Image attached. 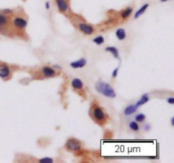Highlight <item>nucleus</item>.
Here are the masks:
<instances>
[{"label":"nucleus","instance_id":"obj_1","mask_svg":"<svg viewBox=\"0 0 174 163\" xmlns=\"http://www.w3.org/2000/svg\"><path fill=\"white\" fill-rule=\"evenodd\" d=\"M95 89L97 92L100 94L104 95L107 97L114 98L115 97V92L111 85L105 83V82L99 81L95 84Z\"/></svg>","mask_w":174,"mask_h":163},{"label":"nucleus","instance_id":"obj_2","mask_svg":"<svg viewBox=\"0 0 174 163\" xmlns=\"http://www.w3.org/2000/svg\"><path fill=\"white\" fill-rule=\"evenodd\" d=\"M93 117L95 119L97 122H103L105 119V113L104 112V111L102 110V108H99V107H96L93 109Z\"/></svg>","mask_w":174,"mask_h":163},{"label":"nucleus","instance_id":"obj_3","mask_svg":"<svg viewBox=\"0 0 174 163\" xmlns=\"http://www.w3.org/2000/svg\"><path fill=\"white\" fill-rule=\"evenodd\" d=\"M66 147L67 150H72V151H76L81 149V145L78 140H76V139H70L66 142Z\"/></svg>","mask_w":174,"mask_h":163},{"label":"nucleus","instance_id":"obj_4","mask_svg":"<svg viewBox=\"0 0 174 163\" xmlns=\"http://www.w3.org/2000/svg\"><path fill=\"white\" fill-rule=\"evenodd\" d=\"M79 30L83 32L86 35H91L93 32H94V27L91 26H89L88 24H84V23H80L78 25Z\"/></svg>","mask_w":174,"mask_h":163},{"label":"nucleus","instance_id":"obj_5","mask_svg":"<svg viewBox=\"0 0 174 163\" xmlns=\"http://www.w3.org/2000/svg\"><path fill=\"white\" fill-rule=\"evenodd\" d=\"M14 25L17 28H20V29H23L27 25V21L23 18H20V17H16L13 20Z\"/></svg>","mask_w":174,"mask_h":163},{"label":"nucleus","instance_id":"obj_6","mask_svg":"<svg viewBox=\"0 0 174 163\" xmlns=\"http://www.w3.org/2000/svg\"><path fill=\"white\" fill-rule=\"evenodd\" d=\"M56 4H57V7L61 12L65 13L68 10V4H67V2L66 0H55Z\"/></svg>","mask_w":174,"mask_h":163},{"label":"nucleus","instance_id":"obj_7","mask_svg":"<svg viewBox=\"0 0 174 163\" xmlns=\"http://www.w3.org/2000/svg\"><path fill=\"white\" fill-rule=\"evenodd\" d=\"M10 74V68L4 64H0V77L2 78H6Z\"/></svg>","mask_w":174,"mask_h":163},{"label":"nucleus","instance_id":"obj_8","mask_svg":"<svg viewBox=\"0 0 174 163\" xmlns=\"http://www.w3.org/2000/svg\"><path fill=\"white\" fill-rule=\"evenodd\" d=\"M87 63L85 59H81L79 60H76L75 62L71 63V66L72 67L73 69H79V68H82L84 67Z\"/></svg>","mask_w":174,"mask_h":163},{"label":"nucleus","instance_id":"obj_9","mask_svg":"<svg viewBox=\"0 0 174 163\" xmlns=\"http://www.w3.org/2000/svg\"><path fill=\"white\" fill-rule=\"evenodd\" d=\"M137 109H138V107L136 105H130L124 109V114L126 116L133 114L135 112L137 111Z\"/></svg>","mask_w":174,"mask_h":163},{"label":"nucleus","instance_id":"obj_10","mask_svg":"<svg viewBox=\"0 0 174 163\" xmlns=\"http://www.w3.org/2000/svg\"><path fill=\"white\" fill-rule=\"evenodd\" d=\"M42 72H43V75H45L46 77H52L54 75H55V72L53 69H51L50 67L45 66L42 69Z\"/></svg>","mask_w":174,"mask_h":163},{"label":"nucleus","instance_id":"obj_11","mask_svg":"<svg viewBox=\"0 0 174 163\" xmlns=\"http://www.w3.org/2000/svg\"><path fill=\"white\" fill-rule=\"evenodd\" d=\"M72 85L75 90H81L83 86L82 80L80 79H73L72 81Z\"/></svg>","mask_w":174,"mask_h":163},{"label":"nucleus","instance_id":"obj_12","mask_svg":"<svg viewBox=\"0 0 174 163\" xmlns=\"http://www.w3.org/2000/svg\"><path fill=\"white\" fill-rule=\"evenodd\" d=\"M149 100H150V98H149L148 95L147 94H144L143 96H141V98L138 100V101H137V103H136V106L137 107H140V106H142V105L145 104V103H147L149 101Z\"/></svg>","mask_w":174,"mask_h":163},{"label":"nucleus","instance_id":"obj_13","mask_svg":"<svg viewBox=\"0 0 174 163\" xmlns=\"http://www.w3.org/2000/svg\"><path fill=\"white\" fill-rule=\"evenodd\" d=\"M148 7H149V3H145V4H144L143 6L139 9V10L135 13V14H134V18L135 19H138V17L140 16V15H142L143 14L145 13V10H147L148 9Z\"/></svg>","mask_w":174,"mask_h":163},{"label":"nucleus","instance_id":"obj_14","mask_svg":"<svg viewBox=\"0 0 174 163\" xmlns=\"http://www.w3.org/2000/svg\"><path fill=\"white\" fill-rule=\"evenodd\" d=\"M105 51H106V52H111L112 55L115 57V59H118L119 58L118 50H117V48L115 47H108L105 48Z\"/></svg>","mask_w":174,"mask_h":163},{"label":"nucleus","instance_id":"obj_15","mask_svg":"<svg viewBox=\"0 0 174 163\" xmlns=\"http://www.w3.org/2000/svg\"><path fill=\"white\" fill-rule=\"evenodd\" d=\"M115 36L117 37V39L120 41H122L126 38V31L124 29H118L115 31Z\"/></svg>","mask_w":174,"mask_h":163},{"label":"nucleus","instance_id":"obj_16","mask_svg":"<svg viewBox=\"0 0 174 163\" xmlns=\"http://www.w3.org/2000/svg\"><path fill=\"white\" fill-rule=\"evenodd\" d=\"M133 13V9L132 8H127L126 10H124L121 13V16L122 19H127L128 17L131 15V14Z\"/></svg>","mask_w":174,"mask_h":163},{"label":"nucleus","instance_id":"obj_17","mask_svg":"<svg viewBox=\"0 0 174 163\" xmlns=\"http://www.w3.org/2000/svg\"><path fill=\"white\" fill-rule=\"evenodd\" d=\"M129 128H131L132 130L133 131L139 130V126H138V123L135 122V121H132V122H130V124H129Z\"/></svg>","mask_w":174,"mask_h":163},{"label":"nucleus","instance_id":"obj_18","mask_svg":"<svg viewBox=\"0 0 174 163\" xmlns=\"http://www.w3.org/2000/svg\"><path fill=\"white\" fill-rule=\"evenodd\" d=\"M93 42L94 43H96L97 45H101V44H103V43H105V39H104V37L102 36H99L93 40Z\"/></svg>","mask_w":174,"mask_h":163},{"label":"nucleus","instance_id":"obj_19","mask_svg":"<svg viewBox=\"0 0 174 163\" xmlns=\"http://www.w3.org/2000/svg\"><path fill=\"white\" fill-rule=\"evenodd\" d=\"M145 120V115L143 113H138V115H136L135 117V121L138 122V123H142Z\"/></svg>","mask_w":174,"mask_h":163},{"label":"nucleus","instance_id":"obj_20","mask_svg":"<svg viewBox=\"0 0 174 163\" xmlns=\"http://www.w3.org/2000/svg\"><path fill=\"white\" fill-rule=\"evenodd\" d=\"M38 161L41 163H52L54 161H53L52 158H48V157H45V158H42V159H40Z\"/></svg>","mask_w":174,"mask_h":163},{"label":"nucleus","instance_id":"obj_21","mask_svg":"<svg viewBox=\"0 0 174 163\" xmlns=\"http://www.w3.org/2000/svg\"><path fill=\"white\" fill-rule=\"evenodd\" d=\"M7 22V18L3 14H0V23L1 25L2 24H5Z\"/></svg>","mask_w":174,"mask_h":163},{"label":"nucleus","instance_id":"obj_22","mask_svg":"<svg viewBox=\"0 0 174 163\" xmlns=\"http://www.w3.org/2000/svg\"><path fill=\"white\" fill-rule=\"evenodd\" d=\"M118 70H119V67L113 70V72H112V77H113V78H115V77L117 76V75H118Z\"/></svg>","mask_w":174,"mask_h":163},{"label":"nucleus","instance_id":"obj_23","mask_svg":"<svg viewBox=\"0 0 174 163\" xmlns=\"http://www.w3.org/2000/svg\"><path fill=\"white\" fill-rule=\"evenodd\" d=\"M167 102L170 104H174V98L173 97H169L167 98Z\"/></svg>","mask_w":174,"mask_h":163},{"label":"nucleus","instance_id":"obj_24","mask_svg":"<svg viewBox=\"0 0 174 163\" xmlns=\"http://www.w3.org/2000/svg\"><path fill=\"white\" fill-rule=\"evenodd\" d=\"M150 126L147 124V125H145V131H149L150 130Z\"/></svg>","mask_w":174,"mask_h":163},{"label":"nucleus","instance_id":"obj_25","mask_svg":"<svg viewBox=\"0 0 174 163\" xmlns=\"http://www.w3.org/2000/svg\"><path fill=\"white\" fill-rule=\"evenodd\" d=\"M45 7H46L47 10H50V2H46V3H45Z\"/></svg>","mask_w":174,"mask_h":163},{"label":"nucleus","instance_id":"obj_26","mask_svg":"<svg viewBox=\"0 0 174 163\" xmlns=\"http://www.w3.org/2000/svg\"><path fill=\"white\" fill-rule=\"evenodd\" d=\"M12 11L10 10H3V14H7V13H11Z\"/></svg>","mask_w":174,"mask_h":163},{"label":"nucleus","instance_id":"obj_27","mask_svg":"<svg viewBox=\"0 0 174 163\" xmlns=\"http://www.w3.org/2000/svg\"><path fill=\"white\" fill-rule=\"evenodd\" d=\"M171 124H172V126H173V125H174V117H172Z\"/></svg>","mask_w":174,"mask_h":163},{"label":"nucleus","instance_id":"obj_28","mask_svg":"<svg viewBox=\"0 0 174 163\" xmlns=\"http://www.w3.org/2000/svg\"><path fill=\"white\" fill-rule=\"evenodd\" d=\"M161 2H167V1H169V0H160Z\"/></svg>","mask_w":174,"mask_h":163},{"label":"nucleus","instance_id":"obj_29","mask_svg":"<svg viewBox=\"0 0 174 163\" xmlns=\"http://www.w3.org/2000/svg\"><path fill=\"white\" fill-rule=\"evenodd\" d=\"M0 26H1V23H0Z\"/></svg>","mask_w":174,"mask_h":163}]
</instances>
